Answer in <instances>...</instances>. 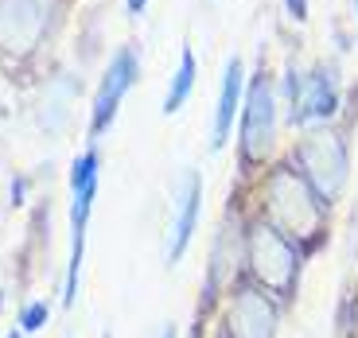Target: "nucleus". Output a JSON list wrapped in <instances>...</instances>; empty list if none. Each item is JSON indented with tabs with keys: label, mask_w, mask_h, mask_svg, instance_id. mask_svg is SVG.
Instances as JSON below:
<instances>
[{
	"label": "nucleus",
	"mask_w": 358,
	"mask_h": 338,
	"mask_svg": "<svg viewBox=\"0 0 358 338\" xmlns=\"http://www.w3.org/2000/svg\"><path fill=\"white\" fill-rule=\"evenodd\" d=\"M242 105V156L245 163H261L268 144H273V133H277V94H273V82L265 74L250 82Z\"/></svg>",
	"instance_id": "nucleus-6"
},
{
	"label": "nucleus",
	"mask_w": 358,
	"mask_h": 338,
	"mask_svg": "<svg viewBox=\"0 0 358 338\" xmlns=\"http://www.w3.org/2000/svg\"><path fill=\"white\" fill-rule=\"evenodd\" d=\"M199 214H203V179L199 171H183L176 191V206H171V230H168V265H176L187 249L191 233L199 226Z\"/></svg>",
	"instance_id": "nucleus-9"
},
{
	"label": "nucleus",
	"mask_w": 358,
	"mask_h": 338,
	"mask_svg": "<svg viewBox=\"0 0 358 338\" xmlns=\"http://www.w3.org/2000/svg\"><path fill=\"white\" fill-rule=\"evenodd\" d=\"M296 163L320 198H335L347 183V140L331 128H312L296 144Z\"/></svg>",
	"instance_id": "nucleus-3"
},
{
	"label": "nucleus",
	"mask_w": 358,
	"mask_h": 338,
	"mask_svg": "<svg viewBox=\"0 0 358 338\" xmlns=\"http://www.w3.org/2000/svg\"><path fill=\"white\" fill-rule=\"evenodd\" d=\"M8 338H20V330H12V335H8Z\"/></svg>",
	"instance_id": "nucleus-18"
},
{
	"label": "nucleus",
	"mask_w": 358,
	"mask_h": 338,
	"mask_svg": "<svg viewBox=\"0 0 358 338\" xmlns=\"http://www.w3.org/2000/svg\"><path fill=\"white\" fill-rule=\"evenodd\" d=\"M160 338H176V330H171V327H168V330H164V335H160Z\"/></svg>",
	"instance_id": "nucleus-17"
},
{
	"label": "nucleus",
	"mask_w": 358,
	"mask_h": 338,
	"mask_svg": "<svg viewBox=\"0 0 358 338\" xmlns=\"http://www.w3.org/2000/svg\"><path fill=\"white\" fill-rule=\"evenodd\" d=\"M242 82H245V66H242V59L234 54L230 63H226L222 89H218V105H215V128H210V144H215V148L226 144V136H230V128H234V113H238L242 101H245Z\"/></svg>",
	"instance_id": "nucleus-11"
},
{
	"label": "nucleus",
	"mask_w": 358,
	"mask_h": 338,
	"mask_svg": "<svg viewBox=\"0 0 358 338\" xmlns=\"http://www.w3.org/2000/svg\"><path fill=\"white\" fill-rule=\"evenodd\" d=\"M47 27V0H0V47L27 54Z\"/></svg>",
	"instance_id": "nucleus-8"
},
{
	"label": "nucleus",
	"mask_w": 358,
	"mask_h": 338,
	"mask_svg": "<svg viewBox=\"0 0 358 338\" xmlns=\"http://www.w3.org/2000/svg\"><path fill=\"white\" fill-rule=\"evenodd\" d=\"M250 265H253V276H257L268 292L288 295L296 288L300 253L288 241V233H280L273 222H257L250 230Z\"/></svg>",
	"instance_id": "nucleus-4"
},
{
	"label": "nucleus",
	"mask_w": 358,
	"mask_h": 338,
	"mask_svg": "<svg viewBox=\"0 0 358 338\" xmlns=\"http://www.w3.org/2000/svg\"><path fill=\"white\" fill-rule=\"evenodd\" d=\"M12 203H24V179H16V183H12Z\"/></svg>",
	"instance_id": "nucleus-15"
},
{
	"label": "nucleus",
	"mask_w": 358,
	"mask_h": 338,
	"mask_svg": "<svg viewBox=\"0 0 358 338\" xmlns=\"http://www.w3.org/2000/svg\"><path fill=\"white\" fill-rule=\"evenodd\" d=\"M195 51L191 47H183V54H179V66H176V78H171V86H168V98H164V113H179L183 109V101H187V94H191V86H195Z\"/></svg>",
	"instance_id": "nucleus-12"
},
{
	"label": "nucleus",
	"mask_w": 358,
	"mask_h": 338,
	"mask_svg": "<svg viewBox=\"0 0 358 338\" xmlns=\"http://www.w3.org/2000/svg\"><path fill=\"white\" fill-rule=\"evenodd\" d=\"M106 338H109V335H106Z\"/></svg>",
	"instance_id": "nucleus-19"
},
{
	"label": "nucleus",
	"mask_w": 358,
	"mask_h": 338,
	"mask_svg": "<svg viewBox=\"0 0 358 338\" xmlns=\"http://www.w3.org/2000/svg\"><path fill=\"white\" fill-rule=\"evenodd\" d=\"M47 319H51V307H47L43 300H36V303H27L24 311H20V330H27V335H31V330H39Z\"/></svg>",
	"instance_id": "nucleus-13"
},
{
	"label": "nucleus",
	"mask_w": 358,
	"mask_h": 338,
	"mask_svg": "<svg viewBox=\"0 0 358 338\" xmlns=\"http://www.w3.org/2000/svg\"><path fill=\"white\" fill-rule=\"evenodd\" d=\"M285 8L292 20H308V0H285Z\"/></svg>",
	"instance_id": "nucleus-14"
},
{
	"label": "nucleus",
	"mask_w": 358,
	"mask_h": 338,
	"mask_svg": "<svg viewBox=\"0 0 358 338\" xmlns=\"http://www.w3.org/2000/svg\"><path fill=\"white\" fill-rule=\"evenodd\" d=\"M230 335L234 338H277V307H273V300L261 288L234 292Z\"/></svg>",
	"instance_id": "nucleus-10"
},
{
	"label": "nucleus",
	"mask_w": 358,
	"mask_h": 338,
	"mask_svg": "<svg viewBox=\"0 0 358 338\" xmlns=\"http://www.w3.org/2000/svg\"><path fill=\"white\" fill-rule=\"evenodd\" d=\"M125 4H129V12L136 16V12H144V4H148V0H125Z\"/></svg>",
	"instance_id": "nucleus-16"
},
{
	"label": "nucleus",
	"mask_w": 358,
	"mask_h": 338,
	"mask_svg": "<svg viewBox=\"0 0 358 338\" xmlns=\"http://www.w3.org/2000/svg\"><path fill=\"white\" fill-rule=\"evenodd\" d=\"M285 101H288V121L292 125L331 117L335 105H339V74H335V66H312L308 74H296V66H288Z\"/></svg>",
	"instance_id": "nucleus-5"
},
{
	"label": "nucleus",
	"mask_w": 358,
	"mask_h": 338,
	"mask_svg": "<svg viewBox=\"0 0 358 338\" xmlns=\"http://www.w3.org/2000/svg\"><path fill=\"white\" fill-rule=\"evenodd\" d=\"M136 74H141V63H136V51L133 47H121L113 54L109 71L101 74V86L94 94V109H90V136H101L109 125H113L117 109H121V98L133 89Z\"/></svg>",
	"instance_id": "nucleus-7"
},
{
	"label": "nucleus",
	"mask_w": 358,
	"mask_h": 338,
	"mask_svg": "<svg viewBox=\"0 0 358 338\" xmlns=\"http://www.w3.org/2000/svg\"><path fill=\"white\" fill-rule=\"evenodd\" d=\"M268 214L280 233H296V237H312L323 218L320 195L292 168H277L268 179Z\"/></svg>",
	"instance_id": "nucleus-1"
},
{
	"label": "nucleus",
	"mask_w": 358,
	"mask_h": 338,
	"mask_svg": "<svg viewBox=\"0 0 358 338\" xmlns=\"http://www.w3.org/2000/svg\"><path fill=\"white\" fill-rule=\"evenodd\" d=\"M98 171H101V156L94 148L82 152L71 168V268H66V284H63V303L71 307L78 295V268H82V253H86V222H90V206L98 195Z\"/></svg>",
	"instance_id": "nucleus-2"
}]
</instances>
